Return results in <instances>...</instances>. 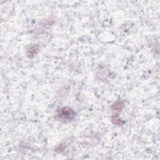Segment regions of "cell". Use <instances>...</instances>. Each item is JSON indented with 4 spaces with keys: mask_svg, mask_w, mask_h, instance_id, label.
I'll use <instances>...</instances> for the list:
<instances>
[{
    "mask_svg": "<svg viewBox=\"0 0 160 160\" xmlns=\"http://www.w3.org/2000/svg\"><path fill=\"white\" fill-rule=\"evenodd\" d=\"M59 116L65 119H71L74 116V112L71 109H67V108H64L61 110V111L59 114Z\"/></svg>",
    "mask_w": 160,
    "mask_h": 160,
    "instance_id": "cell-1",
    "label": "cell"
}]
</instances>
